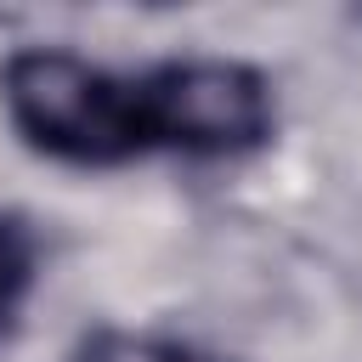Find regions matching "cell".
Here are the masks:
<instances>
[{
  "instance_id": "cell-1",
  "label": "cell",
  "mask_w": 362,
  "mask_h": 362,
  "mask_svg": "<svg viewBox=\"0 0 362 362\" xmlns=\"http://www.w3.org/2000/svg\"><path fill=\"white\" fill-rule=\"evenodd\" d=\"M0 113L11 136L68 170H119L153 158L141 68H107L68 45H23L0 62Z\"/></svg>"
},
{
  "instance_id": "cell-4",
  "label": "cell",
  "mask_w": 362,
  "mask_h": 362,
  "mask_svg": "<svg viewBox=\"0 0 362 362\" xmlns=\"http://www.w3.org/2000/svg\"><path fill=\"white\" fill-rule=\"evenodd\" d=\"M40 277H45L40 226L23 209H0V339L23 322L28 300L40 294Z\"/></svg>"
},
{
  "instance_id": "cell-3",
  "label": "cell",
  "mask_w": 362,
  "mask_h": 362,
  "mask_svg": "<svg viewBox=\"0 0 362 362\" xmlns=\"http://www.w3.org/2000/svg\"><path fill=\"white\" fill-rule=\"evenodd\" d=\"M62 362H238L204 339H187V334H164V328H119V322H102V328H85Z\"/></svg>"
},
{
  "instance_id": "cell-2",
  "label": "cell",
  "mask_w": 362,
  "mask_h": 362,
  "mask_svg": "<svg viewBox=\"0 0 362 362\" xmlns=\"http://www.w3.org/2000/svg\"><path fill=\"white\" fill-rule=\"evenodd\" d=\"M153 158H249L277 141V85L243 57H164L141 68Z\"/></svg>"
}]
</instances>
